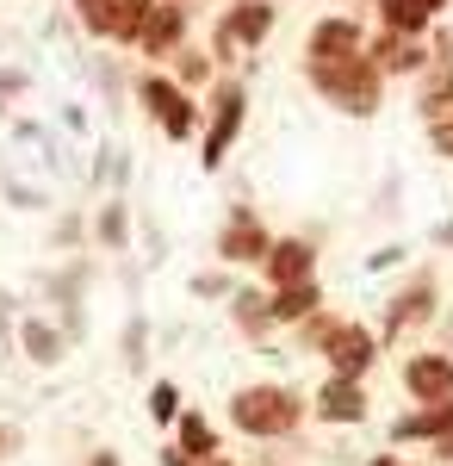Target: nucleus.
<instances>
[{
	"label": "nucleus",
	"instance_id": "412c9836",
	"mask_svg": "<svg viewBox=\"0 0 453 466\" xmlns=\"http://www.w3.org/2000/svg\"><path fill=\"white\" fill-rule=\"evenodd\" d=\"M149 410H156V417H162V423H168V417H175V410H180L175 386H156V392H149Z\"/></svg>",
	"mask_w": 453,
	"mask_h": 466
},
{
	"label": "nucleus",
	"instance_id": "5701e85b",
	"mask_svg": "<svg viewBox=\"0 0 453 466\" xmlns=\"http://www.w3.org/2000/svg\"><path fill=\"white\" fill-rule=\"evenodd\" d=\"M237 305H243V318H248V323H261V318H267V311H261V299H255V292H243V299H237Z\"/></svg>",
	"mask_w": 453,
	"mask_h": 466
},
{
	"label": "nucleus",
	"instance_id": "6e6552de",
	"mask_svg": "<svg viewBox=\"0 0 453 466\" xmlns=\"http://www.w3.org/2000/svg\"><path fill=\"white\" fill-rule=\"evenodd\" d=\"M317 410H323L329 423H360V417H367V398H360L354 380H329L323 398H317Z\"/></svg>",
	"mask_w": 453,
	"mask_h": 466
},
{
	"label": "nucleus",
	"instance_id": "423d86ee",
	"mask_svg": "<svg viewBox=\"0 0 453 466\" xmlns=\"http://www.w3.org/2000/svg\"><path fill=\"white\" fill-rule=\"evenodd\" d=\"M329 360H336V380H354V373L373 360V336H367V329H354V323L329 329Z\"/></svg>",
	"mask_w": 453,
	"mask_h": 466
},
{
	"label": "nucleus",
	"instance_id": "f03ea898",
	"mask_svg": "<svg viewBox=\"0 0 453 466\" xmlns=\"http://www.w3.org/2000/svg\"><path fill=\"white\" fill-rule=\"evenodd\" d=\"M317 87H323L329 100H342L348 112L379 106V69H373L367 56H348V63H336V69H317Z\"/></svg>",
	"mask_w": 453,
	"mask_h": 466
},
{
	"label": "nucleus",
	"instance_id": "6ab92c4d",
	"mask_svg": "<svg viewBox=\"0 0 453 466\" xmlns=\"http://www.w3.org/2000/svg\"><path fill=\"white\" fill-rule=\"evenodd\" d=\"M180 441H186L193 461H206V454H211V430L199 423V417H180Z\"/></svg>",
	"mask_w": 453,
	"mask_h": 466
},
{
	"label": "nucleus",
	"instance_id": "0eeeda50",
	"mask_svg": "<svg viewBox=\"0 0 453 466\" xmlns=\"http://www.w3.org/2000/svg\"><path fill=\"white\" fill-rule=\"evenodd\" d=\"M237 125H243V87H224V94H217V125H211V137H206V168L224 162V149H230V137H237Z\"/></svg>",
	"mask_w": 453,
	"mask_h": 466
},
{
	"label": "nucleus",
	"instance_id": "9d476101",
	"mask_svg": "<svg viewBox=\"0 0 453 466\" xmlns=\"http://www.w3.org/2000/svg\"><path fill=\"white\" fill-rule=\"evenodd\" d=\"M267 268H274L279 287H305V274H311V249H305V243H274V249H267Z\"/></svg>",
	"mask_w": 453,
	"mask_h": 466
},
{
	"label": "nucleus",
	"instance_id": "f8f14e48",
	"mask_svg": "<svg viewBox=\"0 0 453 466\" xmlns=\"http://www.w3.org/2000/svg\"><path fill=\"white\" fill-rule=\"evenodd\" d=\"M267 249V237H261V230H255V224H230V230H224V255H230V261H255V255Z\"/></svg>",
	"mask_w": 453,
	"mask_h": 466
},
{
	"label": "nucleus",
	"instance_id": "a211bd4d",
	"mask_svg": "<svg viewBox=\"0 0 453 466\" xmlns=\"http://www.w3.org/2000/svg\"><path fill=\"white\" fill-rule=\"evenodd\" d=\"M373 56H379V69H417V63H422L417 50H410V44H398V37H385Z\"/></svg>",
	"mask_w": 453,
	"mask_h": 466
},
{
	"label": "nucleus",
	"instance_id": "a878e982",
	"mask_svg": "<svg viewBox=\"0 0 453 466\" xmlns=\"http://www.w3.org/2000/svg\"><path fill=\"white\" fill-rule=\"evenodd\" d=\"M0 454H6V435H0Z\"/></svg>",
	"mask_w": 453,
	"mask_h": 466
},
{
	"label": "nucleus",
	"instance_id": "4468645a",
	"mask_svg": "<svg viewBox=\"0 0 453 466\" xmlns=\"http://www.w3.org/2000/svg\"><path fill=\"white\" fill-rule=\"evenodd\" d=\"M261 32H267V6H243V13L224 25V44H237V37H243V44H255Z\"/></svg>",
	"mask_w": 453,
	"mask_h": 466
},
{
	"label": "nucleus",
	"instance_id": "dca6fc26",
	"mask_svg": "<svg viewBox=\"0 0 453 466\" xmlns=\"http://www.w3.org/2000/svg\"><path fill=\"white\" fill-rule=\"evenodd\" d=\"M422 318H428V287H417L410 299H398V311L385 323H391V336H398V329H410V323H422Z\"/></svg>",
	"mask_w": 453,
	"mask_h": 466
},
{
	"label": "nucleus",
	"instance_id": "ddd939ff",
	"mask_svg": "<svg viewBox=\"0 0 453 466\" xmlns=\"http://www.w3.org/2000/svg\"><path fill=\"white\" fill-rule=\"evenodd\" d=\"M441 100H453V37L441 44V69L428 75V87H422V106L441 112Z\"/></svg>",
	"mask_w": 453,
	"mask_h": 466
},
{
	"label": "nucleus",
	"instance_id": "7ed1b4c3",
	"mask_svg": "<svg viewBox=\"0 0 453 466\" xmlns=\"http://www.w3.org/2000/svg\"><path fill=\"white\" fill-rule=\"evenodd\" d=\"M81 19L106 37H143L149 0H81Z\"/></svg>",
	"mask_w": 453,
	"mask_h": 466
},
{
	"label": "nucleus",
	"instance_id": "2eb2a0df",
	"mask_svg": "<svg viewBox=\"0 0 453 466\" xmlns=\"http://www.w3.org/2000/svg\"><path fill=\"white\" fill-rule=\"evenodd\" d=\"M317 311V287L305 280V287H286L279 292V305H274V318H311Z\"/></svg>",
	"mask_w": 453,
	"mask_h": 466
},
{
	"label": "nucleus",
	"instance_id": "b1692460",
	"mask_svg": "<svg viewBox=\"0 0 453 466\" xmlns=\"http://www.w3.org/2000/svg\"><path fill=\"white\" fill-rule=\"evenodd\" d=\"M94 466H118V461H112V454H94Z\"/></svg>",
	"mask_w": 453,
	"mask_h": 466
},
{
	"label": "nucleus",
	"instance_id": "f3484780",
	"mask_svg": "<svg viewBox=\"0 0 453 466\" xmlns=\"http://www.w3.org/2000/svg\"><path fill=\"white\" fill-rule=\"evenodd\" d=\"M379 6H385V19H391L398 32H417L422 19H428V13H422L417 0H379Z\"/></svg>",
	"mask_w": 453,
	"mask_h": 466
},
{
	"label": "nucleus",
	"instance_id": "1a4fd4ad",
	"mask_svg": "<svg viewBox=\"0 0 453 466\" xmlns=\"http://www.w3.org/2000/svg\"><path fill=\"white\" fill-rule=\"evenodd\" d=\"M410 392L417 398H453V360H441V355H422V360H410Z\"/></svg>",
	"mask_w": 453,
	"mask_h": 466
},
{
	"label": "nucleus",
	"instance_id": "f257e3e1",
	"mask_svg": "<svg viewBox=\"0 0 453 466\" xmlns=\"http://www.w3.org/2000/svg\"><path fill=\"white\" fill-rule=\"evenodd\" d=\"M230 417L248 435H286L298 423V404H292V392H279V386H248V392H237Z\"/></svg>",
	"mask_w": 453,
	"mask_h": 466
},
{
	"label": "nucleus",
	"instance_id": "4be33fe9",
	"mask_svg": "<svg viewBox=\"0 0 453 466\" xmlns=\"http://www.w3.org/2000/svg\"><path fill=\"white\" fill-rule=\"evenodd\" d=\"M435 149H441V156H453V118H441V125H435Z\"/></svg>",
	"mask_w": 453,
	"mask_h": 466
},
{
	"label": "nucleus",
	"instance_id": "20e7f679",
	"mask_svg": "<svg viewBox=\"0 0 453 466\" xmlns=\"http://www.w3.org/2000/svg\"><path fill=\"white\" fill-rule=\"evenodd\" d=\"M348 56H360V32H354L348 19H323L311 37V69H336Z\"/></svg>",
	"mask_w": 453,
	"mask_h": 466
},
{
	"label": "nucleus",
	"instance_id": "9b49d317",
	"mask_svg": "<svg viewBox=\"0 0 453 466\" xmlns=\"http://www.w3.org/2000/svg\"><path fill=\"white\" fill-rule=\"evenodd\" d=\"M180 37V6H149L143 19V50H168Z\"/></svg>",
	"mask_w": 453,
	"mask_h": 466
},
{
	"label": "nucleus",
	"instance_id": "393cba45",
	"mask_svg": "<svg viewBox=\"0 0 453 466\" xmlns=\"http://www.w3.org/2000/svg\"><path fill=\"white\" fill-rule=\"evenodd\" d=\"M417 6H422V13H435V6H441V0H417Z\"/></svg>",
	"mask_w": 453,
	"mask_h": 466
},
{
	"label": "nucleus",
	"instance_id": "39448f33",
	"mask_svg": "<svg viewBox=\"0 0 453 466\" xmlns=\"http://www.w3.org/2000/svg\"><path fill=\"white\" fill-rule=\"evenodd\" d=\"M143 100H149V112L162 118L168 137H186V131H193V106L180 100V87H168V81H143Z\"/></svg>",
	"mask_w": 453,
	"mask_h": 466
},
{
	"label": "nucleus",
	"instance_id": "aec40b11",
	"mask_svg": "<svg viewBox=\"0 0 453 466\" xmlns=\"http://www.w3.org/2000/svg\"><path fill=\"white\" fill-rule=\"evenodd\" d=\"M25 349H32V360H56V349H63V342H56L44 323H32V329H25Z\"/></svg>",
	"mask_w": 453,
	"mask_h": 466
}]
</instances>
